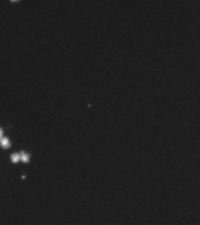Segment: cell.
Here are the masks:
<instances>
[{
    "label": "cell",
    "instance_id": "cell-2",
    "mask_svg": "<svg viewBox=\"0 0 200 225\" xmlns=\"http://www.w3.org/2000/svg\"><path fill=\"white\" fill-rule=\"evenodd\" d=\"M1 135H2V132H1V129H0V139H2V137H1Z\"/></svg>",
    "mask_w": 200,
    "mask_h": 225
},
{
    "label": "cell",
    "instance_id": "cell-1",
    "mask_svg": "<svg viewBox=\"0 0 200 225\" xmlns=\"http://www.w3.org/2000/svg\"><path fill=\"white\" fill-rule=\"evenodd\" d=\"M29 159V155H27L25 152H20V154H14L12 156V161L13 162H18V161H24V162H27Z\"/></svg>",
    "mask_w": 200,
    "mask_h": 225
}]
</instances>
